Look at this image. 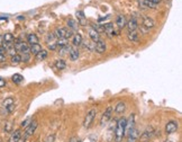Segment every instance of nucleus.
Returning <instances> with one entry per match:
<instances>
[{
    "mask_svg": "<svg viewBox=\"0 0 182 142\" xmlns=\"http://www.w3.org/2000/svg\"><path fill=\"white\" fill-rule=\"evenodd\" d=\"M126 117H121L117 121L116 130H115V142H121L125 138V127H126Z\"/></svg>",
    "mask_w": 182,
    "mask_h": 142,
    "instance_id": "obj_1",
    "label": "nucleus"
},
{
    "mask_svg": "<svg viewBox=\"0 0 182 142\" xmlns=\"http://www.w3.org/2000/svg\"><path fill=\"white\" fill-rule=\"evenodd\" d=\"M14 104H15V101H14L12 97H7L3 99L2 104H1V107H2L5 114H9V113L14 110V107H15Z\"/></svg>",
    "mask_w": 182,
    "mask_h": 142,
    "instance_id": "obj_2",
    "label": "nucleus"
},
{
    "mask_svg": "<svg viewBox=\"0 0 182 142\" xmlns=\"http://www.w3.org/2000/svg\"><path fill=\"white\" fill-rule=\"evenodd\" d=\"M14 42H15V43H14V46H15L17 52H20L21 54L30 53V46H28L27 43L20 41V40H16V41H14Z\"/></svg>",
    "mask_w": 182,
    "mask_h": 142,
    "instance_id": "obj_3",
    "label": "nucleus"
},
{
    "mask_svg": "<svg viewBox=\"0 0 182 142\" xmlns=\"http://www.w3.org/2000/svg\"><path fill=\"white\" fill-rule=\"evenodd\" d=\"M96 114H97V110L96 108H91L87 114H85V117H84V121H83V126L85 129H89L92 124V122H93V118L96 117Z\"/></svg>",
    "mask_w": 182,
    "mask_h": 142,
    "instance_id": "obj_4",
    "label": "nucleus"
},
{
    "mask_svg": "<svg viewBox=\"0 0 182 142\" xmlns=\"http://www.w3.org/2000/svg\"><path fill=\"white\" fill-rule=\"evenodd\" d=\"M112 111H114L112 106H108L106 110H105V112L102 113V116L100 118V124H101V126H106V125L108 124V122L110 121V118H111Z\"/></svg>",
    "mask_w": 182,
    "mask_h": 142,
    "instance_id": "obj_5",
    "label": "nucleus"
},
{
    "mask_svg": "<svg viewBox=\"0 0 182 142\" xmlns=\"http://www.w3.org/2000/svg\"><path fill=\"white\" fill-rule=\"evenodd\" d=\"M37 125H38V123H37V121H32L30 122V124L28 125V126L25 129V132H24V135L21 136V138H24V139H28L30 136H32L33 134H34V132H35V130L37 129Z\"/></svg>",
    "mask_w": 182,
    "mask_h": 142,
    "instance_id": "obj_6",
    "label": "nucleus"
},
{
    "mask_svg": "<svg viewBox=\"0 0 182 142\" xmlns=\"http://www.w3.org/2000/svg\"><path fill=\"white\" fill-rule=\"evenodd\" d=\"M135 129V115L132 114L126 121V127H125V136L128 135L133 130Z\"/></svg>",
    "mask_w": 182,
    "mask_h": 142,
    "instance_id": "obj_7",
    "label": "nucleus"
},
{
    "mask_svg": "<svg viewBox=\"0 0 182 142\" xmlns=\"http://www.w3.org/2000/svg\"><path fill=\"white\" fill-rule=\"evenodd\" d=\"M178 127H179L178 122L170 121V122H167L166 125H165V132H166V134H172L178 131Z\"/></svg>",
    "mask_w": 182,
    "mask_h": 142,
    "instance_id": "obj_8",
    "label": "nucleus"
},
{
    "mask_svg": "<svg viewBox=\"0 0 182 142\" xmlns=\"http://www.w3.org/2000/svg\"><path fill=\"white\" fill-rule=\"evenodd\" d=\"M102 27H103V32L106 33L109 37H112V36L117 35V34H116V31H115L114 24H111V23L103 24Z\"/></svg>",
    "mask_w": 182,
    "mask_h": 142,
    "instance_id": "obj_9",
    "label": "nucleus"
},
{
    "mask_svg": "<svg viewBox=\"0 0 182 142\" xmlns=\"http://www.w3.org/2000/svg\"><path fill=\"white\" fill-rule=\"evenodd\" d=\"M126 27L128 32H134L138 28V21L136 19V17H132L126 23Z\"/></svg>",
    "mask_w": 182,
    "mask_h": 142,
    "instance_id": "obj_10",
    "label": "nucleus"
},
{
    "mask_svg": "<svg viewBox=\"0 0 182 142\" xmlns=\"http://www.w3.org/2000/svg\"><path fill=\"white\" fill-rule=\"evenodd\" d=\"M21 136H23V132H21L20 129L15 130L14 132H11V135L9 138L8 142H19V140L21 139Z\"/></svg>",
    "mask_w": 182,
    "mask_h": 142,
    "instance_id": "obj_11",
    "label": "nucleus"
},
{
    "mask_svg": "<svg viewBox=\"0 0 182 142\" xmlns=\"http://www.w3.org/2000/svg\"><path fill=\"white\" fill-rule=\"evenodd\" d=\"M141 136V133L137 129H134V130L130 132V133L127 135V140L126 142H136L138 140V138Z\"/></svg>",
    "mask_w": 182,
    "mask_h": 142,
    "instance_id": "obj_12",
    "label": "nucleus"
},
{
    "mask_svg": "<svg viewBox=\"0 0 182 142\" xmlns=\"http://www.w3.org/2000/svg\"><path fill=\"white\" fill-rule=\"evenodd\" d=\"M155 131H154V129L153 127H147L146 130L143 132V134H142V136H139L142 140H148L151 139V138H153V136L155 135Z\"/></svg>",
    "mask_w": 182,
    "mask_h": 142,
    "instance_id": "obj_13",
    "label": "nucleus"
},
{
    "mask_svg": "<svg viewBox=\"0 0 182 142\" xmlns=\"http://www.w3.org/2000/svg\"><path fill=\"white\" fill-rule=\"evenodd\" d=\"M69 56H70L71 61H76V60L79 59V56H80L79 50H78L75 46H71L70 52H69Z\"/></svg>",
    "mask_w": 182,
    "mask_h": 142,
    "instance_id": "obj_14",
    "label": "nucleus"
},
{
    "mask_svg": "<svg viewBox=\"0 0 182 142\" xmlns=\"http://www.w3.org/2000/svg\"><path fill=\"white\" fill-rule=\"evenodd\" d=\"M106 43L102 41V40H99V41L96 42V51H97L98 53L102 54L106 52Z\"/></svg>",
    "mask_w": 182,
    "mask_h": 142,
    "instance_id": "obj_15",
    "label": "nucleus"
},
{
    "mask_svg": "<svg viewBox=\"0 0 182 142\" xmlns=\"http://www.w3.org/2000/svg\"><path fill=\"white\" fill-rule=\"evenodd\" d=\"M75 15H76V18H78V24L82 25V26H85L87 25V19H85L84 12L82 10H78L75 12Z\"/></svg>",
    "mask_w": 182,
    "mask_h": 142,
    "instance_id": "obj_16",
    "label": "nucleus"
},
{
    "mask_svg": "<svg viewBox=\"0 0 182 142\" xmlns=\"http://www.w3.org/2000/svg\"><path fill=\"white\" fill-rule=\"evenodd\" d=\"M154 25H155V21H153L152 18L150 17V16H144L143 17V26L146 27V28H153L154 27Z\"/></svg>",
    "mask_w": 182,
    "mask_h": 142,
    "instance_id": "obj_17",
    "label": "nucleus"
},
{
    "mask_svg": "<svg viewBox=\"0 0 182 142\" xmlns=\"http://www.w3.org/2000/svg\"><path fill=\"white\" fill-rule=\"evenodd\" d=\"M88 34H89V37H90V40H91L92 42H94V43H96V42L99 41V40H100L99 33H98L97 31H94L93 28H92V27H90V28H89Z\"/></svg>",
    "mask_w": 182,
    "mask_h": 142,
    "instance_id": "obj_18",
    "label": "nucleus"
},
{
    "mask_svg": "<svg viewBox=\"0 0 182 142\" xmlns=\"http://www.w3.org/2000/svg\"><path fill=\"white\" fill-rule=\"evenodd\" d=\"M126 17L124 15H118L117 18H116V25L118 26V28H124V27H126Z\"/></svg>",
    "mask_w": 182,
    "mask_h": 142,
    "instance_id": "obj_19",
    "label": "nucleus"
},
{
    "mask_svg": "<svg viewBox=\"0 0 182 142\" xmlns=\"http://www.w3.org/2000/svg\"><path fill=\"white\" fill-rule=\"evenodd\" d=\"M137 2H138V5H139V7H141V8H151V9H154L156 7L155 3L151 2V1H148V0H138Z\"/></svg>",
    "mask_w": 182,
    "mask_h": 142,
    "instance_id": "obj_20",
    "label": "nucleus"
},
{
    "mask_svg": "<svg viewBox=\"0 0 182 142\" xmlns=\"http://www.w3.org/2000/svg\"><path fill=\"white\" fill-rule=\"evenodd\" d=\"M3 39V44L2 45H7V44H14V41H15V37L12 35L11 33H6L5 35H2Z\"/></svg>",
    "mask_w": 182,
    "mask_h": 142,
    "instance_id": "obj_21",
    "label": "nucleus"
},
{
    "mask_svg": "<svg viewBox=\"0 0 182 142\" xmlns=\"http://www.w3.org/2000/svg\"><path fill=\"white\" fill-rule=\"evenodd\" d=\"M82 36H81V34H79V33H76V34H74L73 36H72V44H73V46H80V45L82 44Z\"/></svg>",
    "mask_w": 182,
    "mask_h": 142,
    "instance_id": "obj_22",
    "label": "nucleus"
},
{
    "mask_svg": "<svg viewBox=\"0 0 182 142\" xmlns=\"http://www.w3.org/2000/svg\"><path fill=\"white\" fill-rule=\"evenodd\" d=\"M54 36H55V39H64L65 37V34H66V28H63V27H59V28H56L55 32L53 33Z\"/></svg>",
    "mask_w": 182,
    "mask_h": 142,
    "instance_id": "obj_23",
    "label": "nucleus"
},
{
    "mask_svg": "<svg viewBox=\"0 0 182 142\" xmlns=\"http://www.w3.org/2000/svg\"><path fill=\"white\" fill-rule=\"evenodd\" d=\"M83 46H84L85 50L90 51V52H94L96 51V43L94 42H92L91 40H88V41L85 42H82Z\"/></svg>",
    "mask_w": 182,
    "mask_h": 142,
    "instance_id": "obj_24",
    "label": "nucleus"
},
{
    "mask_svg": "<svg viewBox=\"0 0 182 142\" xmlns=\"http://www.w3.org/2000/svg\"><path fill=\"white\" fill-rule=\"evenodd\" d=\"M125 111H126V104L124 103V102H119L115 106V112L117 113V114H123Z\"/></svg>",
    "mask_w": 182,
    "mask_h": 142,
    "instance_id": "obj_25",
    "label": "nucleus"
},
{
    "mask_svg": "<svg viewBox=\"0 0 182 142\" xmlns=\"http://www.w3.org/2000/svg\"><path fill=\"white\" fill-rule=\"evenodd\" d=\"M27 42L30 43V45H34V44H38V37L36 34L34 33H30L27 35Z\"/></svg>",
    "mask_w": 182,
    "mask_h": 142,
    "instance_id": "obj_26",
    "label": "nucleus"
},
{
    "mask_svg": "<svg viewBox=\"0 0 182 142\" xmlns=\"http://www.w3.org/2000/svg\"><path fill=\"white\" fill-rule=\"evenodd\" d=\"M66 25H68V27L72 31V32H75V31L78 30V27H79V24L76 23L74 19H69V21H66Z\"/></svg>",
    "mask_w": 182,
    "mask_h": 142,
    "instance_id": "obj_27",
    "label": "nucleus"
},
{
    "mask_svg": "<svg viewBox=\"0 0 182 142\" xmlns=\"http://www.w3.org/2000/svg\"><path fill=\"white\" fill-rule=\"evenodd\" d=\"M47 54H48V52H47L46 50H43V49H42V51H39V52L35 55V58L37 61H43V60H45L47 58Z\"/></svg>",
    "mask_w": 182,
    "mask_h": 142,
    "instance_id": "obj_28",
    "label": "nucleus"
},
{
    "mask_svg": "<svg viewBox=\"0 0 182 142\" xmlns=\"http://www.w3.org/2000/svg\"><path fill=\"white\" fill-rule=\"evenodd\" d=\"M39 51H42V46L39 44H34V45H30V54L36 55Z\"/></svg>",
    "mask_w": 182,
    "mask_h": 142,
    "instance_id": "obj_29",
    "label": "nucleus"
},
{
    "mask_svg": "<svg viewBox=\"0 0 182 142\" xmlns=\"http://www.w3.org/2000/svg\"><path fill=\"white\" fill-rule=\"evenodd\" d=\"M128 40L132 42H137L138 41V37H139V35H138V33L136 32V31H134V32H128Z\"/></svg>",
    "mask_w": 182,
    "mask_h": 142,
    "instance_id": "obj_30",
    "label": "nucleus"
},
{
    "mask_svg": "<svg viewBox=\"0 0 182 142\" xmlns=\"http://www.w3.org/2000/svg\"><path fill=\"white\" fill-rule=\"evenodd\" d=\"M10 61H11V64H14V65L19 64V63L21 62V55H20V54H18V53L15 54V55L11 56Z\"/></svg>",
    "mask_w": 182,
    "mask_h": 142,
    "instance_id": "obj_31",
    "label": "nucleus"
},
{
    "mask_svg": "<svg viewBox=\"0 0 182 142\" xmlns=\"http://www.w3.org/2000/svg\"><path fill=\"white\" fill-rule=\"evenodd\" d=\"M11 80H12V83H17V85H19V83H23L24 77L21 76V74H19V73H15L11 77Z\"/></svg>",
    "mask_w": 182,
    "mask_h": 142,
    "instance_id": "obj_32",
    "label": "nucleus"
},
{
    "mask_svg": "<svg viewBox=\"0 0 182 142\" xmlns=\"http://www.w3.org/2000/svg\"><path fill=\"white\" fill-rule=\"evenodd\" d=\"M55 67H56V69H59V70H63V69H65V67H66V63H65L64 60L59 59L55 61Z\"/></svg>",
    "mask_w": 182,
    "mask_h": 142,
    "instance_id": "obj_33",
    "label": "nucleus"
},
{
    "mask_svg": "<svg viewBox=\"0 0 182 142\" xmlns=\"http://www.w3.org/2000/svg\"><path fill=\"white\" fill-rule=\"evenodd\" d=\"M70 49H71V46L70 45H65V46H62V47H59V54L61 56H63V55H65L66 53H69L70 52Z\"/></svg>",
    "mask_w": 182,
    "mask_h": 142,
    "instance_id": "obj_34",
    "label": "nucleus"
},
{
    "mask_svg": "<svg viewBox=\"0 0 182 142\" xmlns=\"http://www.w3.org/2000/svg\"><path fill=\"white\" fill-rule=\"evenodd\" d=\"M56 43V46L57 47H62V46H65V45H68L69 44V40L68 39H59V40H56L55 41Z\"/></svg>",
    "mask_w": 182,
    "mask_h": 142,
    "instance_id": "obj_35",
    "label": "nucleus"
},
{
    "mask_svg": "<svg viewBox=\"0 0 182 142\" xmlns=\"http://www.w3.org/2000/svg\"><path fill=\"white\" fill-rule=\"evenodd\" d=\"M46 43L47 44H50V43H54V42H55V36H54V34L53 33H51V34H47L46 35Z\"/></svg>",
    "mask_w": 182,
    "mask_h": 142,
    "instance_id": "obj_36",
    "label": "nucleus"
},
{
    "mask_svg": "<svg viewBox=\"0 0 182 142\" xmlns=\"http://www.w3.org/2000/svg\"><path fill=\"white\" fill-rule=\"evenodd\" d=\"M11 130H12V122H7L6 124H5V127H3V131L6 133H9V132H11Z\"/></svg>",
    "mask_w": 182,
    "mask_h": 142,
    "instance_id": "obj_37",
    "label": "nucleus"
},
{
    "mask_svg": "<svg viewBox=\"0 0 182 142\" xmlns=\"http://www.w3.org/2000/svg\"><path fill=\"white\" fill-rule=\"evenodd\" d=\"M30 122H32V118H30V117L26 118V120H25V121H23V122H21L20 126H21V127H24V129H26V127H27V126H28V125L30 124Z\"/></svg>",
    "mask_w": 182,
    "mask_h": 142,
    "instance_id": "obj_38",
    "label": "nucleus"
},
{
    "mask_svg": "<svg viewBox=\"0 0 182 142\" xmlns=\"http://www.w3.org/2000/svg\"><path fill=\"white\" fill-rule=\"evenodd\" d=\"M20 55H21V62H30V53H28V54H20Z\"/></svg>",
    "mask_w": 182,
    "mask_h": 142,
    "instance_id": "obj_39",
    "label": "nucleus"
},
{
    "mask_svg": "<svg viewBox=\"0 0 182 142\" xmlns=\"http://www.w3.org/2000/svg\"><path fill=\"white\" fill-rule=\"evenodd\" d=\"M92 28H93L94 31H97L98 33L103 32V27H102V25H92Z\"/></svg>",
    "mask_w": 182,
    "mask_h": 142,
    "instance_id": "obj_40",
    "label": "nucleus"
},
{
    "mask_svg": "<svg viewBox=\"0 0 182 142\" xmlns=\"http://www.w3.org/2000/svg\"><path fill=\"white\" fill-rule=\"evenodd\" d=\"M54 139H55V135H54V134H50V135L46 138L45 142H54Z\"/></svg>",
    "mask_w": 182,
    "mask_h": 142,
    "instance_id": "obj_41",
    "label": "nucleus"
},
{
    "mask_svg": "<svg viewBox=\"0 0 182 142\" xmlns=\"http://www.w3.org/2000/svg\"><path fill=\"white\" fill-rule=\"evenodd\" d=\"M7 61L6 54H1L0 53V63H5Z\"/></svg>",
    "mask_w": 182,
    "mask_h": 142,
    "instance_id": "obj_42",
    "label": "nucleus"
},
{
    "mask_svg": "<svg viewBox=\"0 0 182 142\" xmlns=\"http://www.w3.org/2000/svg\"><path fill=\"white\" fill-rule=\"evenodd\" d=\"M48 49H50V50H56L57 46H56L55 42H54V43H50V44H48Z\"/></svg>",
    "mask_w": 182,
    "mask_h": 142,
    "instance_id": "obj_43",
    "label": "nucleus"
},
{
    "mask_svg": "<svg viewBox=\"0 0 182 142\" xmlns=\"http://www.w3.org/2000/svg\"><path fill=\"white\" fill-rule=\"evenodd\" d=\"M5 86H6V80L3 79L2 77H0V88H2Z\"/></svg>",
    "mask_w": 182,
    "mask_h": 142,
    "instance_id": "obj_44",
    "label": "nucleus"
},
{
    "mask_svg": "<svg viewBox=\"0 0 182 142\" xmlns=\"http://www.w3.org/2000/svg\"><path fill=\"white\" fill-rule=\"evenodd\" d=\"M148 1H151V2L155 3V5H157L159 2H161V0H148Z\"/></svg>",
    "mask_w": 182,
    "mask_h": 142,
    "instance_id": "obj_45",
    "label": "nucleus"
},
{
    "mask_svg": "<svg viewBox=\"0 0 182 142\" xmlns=\"http://www.w3.org/2000/svg\"><path fill=\"white\" fill-rule=\"evenodd\" d=\"M69 142H78V139H76L75 136H73V138H71L70 141H69Z\"/></svg>",
    "mask_w": 182,
    "mask_h": 142,
    "instance_id": "obj_46",
    "label": "nucleus"
},
{
    "mask_svg": "<svg viewBox=\"0 0 182 142\" xmlns=\"http://www.w3.org/2000/svg\"><path fill=\"white\" fill-rule=\"evenodd\" d=\"M3 44V39H2V35L0 34V46H2Z\"/></svg>",
    "mask_w": 182,
    "mask_h": 142,
    "instance_id": "obj_47",
    "label": "nucleus"
},
{
    "mask_svg": "<svg viewBox=\"0 0 182 142\" xmlns=\"http://www.w3.org/2000/svg\"><path fill=\"white\" fill-rule=\"evenodd\" d=\"M26 141H27V140H26V139H24V138H21V139L19 140V142H26Z\"/></svg>",
    "mask_w": 182,
    "mask_h": 142,
    "instance_id": "obj_48",
    "label": "nucleus"
},
{
    "mask_svg": "<svg viewBox=\"0 0 182 142\" xmlns=\"http://www.w3.org/2000/svg\"><path fill=\"white\" fill-rule=\"evenodd\" d=\"M78 142H81V140H78Z\"/></svg>",
    "mask_w": 182,
    "mask_h": 142,
    "instance_id": "obj_49",
    "label": "nucleus"
},
{
    "mask_svg": "<svg viewBox=\"0 0 182 142\" xmlns=\"http://www.w3.org/2000/svg\"><path fill=\"white\" fill-rule=\"evenodd\" d=\"M1 141H2V140H1V138H0V142H1Z\"/></svg>",
    "mask_w": 182,
    "mask_h": 142,
    "instance_id": "obj_50",
    "label": "nucleus"
}]
</instances>
